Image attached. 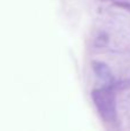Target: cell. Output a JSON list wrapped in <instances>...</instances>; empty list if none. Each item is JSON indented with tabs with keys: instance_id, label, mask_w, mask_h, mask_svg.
I'll return each instance as SVG.
<instances>
[{
	"instance_id": "1",
	"label": "cell",
	"mask_w": 130,
	"mask_h": 131,
	"mask_svg": "<svg viewBox=\"0 0 130 131\" xmlns=\"http://www.w3.org/2000/svg\"><path fill=\"white\" fill-rule=\"evenodd\" d=\"M93 99L101 115L105 118H112L115 114L112 93L106 90H97L93 92Z\"/></svg>"
}]
</instances>
